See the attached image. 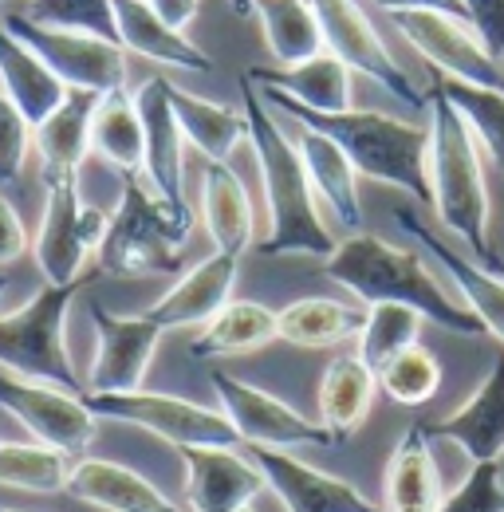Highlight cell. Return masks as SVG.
I'll use <instances>...</instances> for the list:
<instances>
[{"instance_id": "obj_20", "label": "cell", "mask_w": 504, "mask_h": 512, "mask_svg": "<svg viewBox=\"0 0 504 512\" xmlns=\"http://www.w3.org/2000/svg\"><path fill=\"white\" fill-rule=\"evenodd\" d=\"M426 430L430 438H445L457 449H465L473 465L497 461L504 453V355L493 359L485 383L465 398V406H457L449 418L426 422Z\"/></svg>"}, {"instance_id": "obj_9", "label": "cell", "mask_w": 504, "mask_h": 512, "mask_svg": "<svg viewBox=\"0 0 504 512\" xmlns=\"http://www.w3.org/2000/svg\"><path fill=\"white\" fill-rule=\"evenodd\" d=\"M4 28L24 40L44 64L52 67V75L71 91H91V95H107L126 87V48L111 44L103 36L91 32H71V28H52V24H36L24 12L4 16Z\"/></svg>"}, {"instance_id": "obj_10", "label": "cell", "mask_w": 504, "mask_h": 512, "mask_svg": "<svg viewBox=\"0 0 504 512\" xmlns=\"http://www.w3.org/2000/svg\"><path fill=\"white\" fill-rule=\"evenodd\" d=\"M44 190H48V201H44V217H40L32 253H36V264L48 284H75V280H83L87 256L99 253V241H103L111 217L79 197V178L48 182Z\"/></svg>"}, {"instance_id": "obj_14", "label": "cell", "mask_w": 504, "mask_h": 512, "mask_svg": "<svg viewBox=\"0 0 504 512\" xmlns=\"http://www.w3.org/2000/svg\"><path fill=\"white\" fill-rule=\"evenodd\" d=\"M91 323H95L99 343H95V359H91V371H87V383H83L87 394L138 390L166 331L146 312L119 316V312H107L103 304H91Z\"/></svg>"}, {"instance_id": "obj_15", "label": "cell", "mask_w": 504, "mask_h": 512, "mask_svg": "<svg viewBox=\"0 0 504 512\" xmlns=\"http://www.w3.org/2000/svg\"><path fill=\"white\" fill-rule=\"evenodd\" d=\"M249 461L260 469L264 485L280 497L284 512H386L371 505L343 477H331L308 461L292 457V449L249 446Z\"/></svg>"}, {"instance_id": "obj_8", "label": "cell", "mask_w": 504, "mask_h": 512, "mask_svg": "<svg viewBox=\"0 0 504 512\" xmlns=\"http://www.w3.org/2000/svg\"><path fill=\"white\" fill-rule=\"evenodd\" d=\"M0 410L12 422H20L32 434V442L60 449L71 461L83 457L99 434V418L83 394L12 371H0Z\"/></svg>"}, {"instance_id": "obj_46", "label": "cell", "mask_w": 504, "mask_h": 512, "mask_svg": "<svg viewBox=\"0 0 504 512\" xmlns=\"http://www.w3.org/2000/svg\"><path fill=\"white\" fill-rule=\"evenodd\" d=\"M481 264H485V268H493V272H497V276H504V256H489V260H481Z\"/></svg>"}, {"instance_id": "obj_28", "label": "cell", "mask_w": 504, "mask_h": 512, "mask_svg": "<svg viewBox=\"0 0 504 512\" xmlns=\"http://www.w3.org/2000/svg\"><path fill=\"white\" fill-rule=\"evenodd\" d=\"M375 390L378 375L359 355H339L327 363V371L319 379V422L327 426L335 446L363 430V422L375 406Z\"/></svg>"}, {"instance_id": "obj_4", "label": "cell", "mask_w": 504, "mask_h": 512, "mask_svg": "<svg viewBox=\"0 0 504 512\" xmlns=\"http://www.w3.org/2000/svg\"><path fill=\"white\" fill-rule=\"evenodd\" d=\"M430 95V154H426V170H430V205L438 213V221L469 245L473 260H489V186H485V170H481V150L473 130L465 127V119L457 115V107L441 95L438 87L426 91Z\"/></svg>"}, {"instance_id": "obj_5", "label": "cell", "mask_w": 504, "mask_h": 512, "mask_svg": "<svg viewBox=\"0 0 504 512\" xmlns=\"http://www.w3.org/2000/svg\"><path fill=\"white\" fill-rule=\"evenodd\" d=\"M193 233L189 205H174L142 174H123L119 209L99 241L103 276H170L182 268V249Z\"/></svg>"}, {"instance_id": "obj_37", "label": "cell", "mask_w": 504, "mask_h": 512, "mask_svg": "<svg viewBox=\"0 0 504 512\" xmlns=\"http://www.w3.org/2000/svg\"><path fill=\"white\" fill-rule=\"evenodd\" d=\"M422 323H426V316H418L406 304H367V320L359 331V351L355 355L378 375L398 351L418 343Z\"/></svg>"}, {"instance_id": "obj_41", "label": "cell", "mask_w": 504, "mask_h": 512, "mask_svg": "<svg viewBox=\"0 0 504 512\" xmlns=\"http://www.w3.org/2000/svg\"><path fill=\"white\" fill-rule=\"evenodd\" d=\"M28 150H32V123L0 91V186L20 182L24 162H28Z\"/></svg>"}, {"instance_id": "obj_47", "label": "cell", "mask_w": 504, "mask_h": 512, "mask_svg": "<svg viewBox=\"0 0 504 512\" xmlns=\"http://www.w3.org/2000/svg\"><path fill=\"white\" fill-rule=\"evenodd\" d=\"M229 4H233L237 16H252V0H229Z\"/></svg>"}, {"instance_id": "obj_44", "label": "cell", "mask_w": 504, "mask_h": 512, "mask_svg": "<svg viewBox=\"0 0 504 512\" xmlns=\"http://www.w3.org/2000/svg\"><path fill=\"white\" fill-rule=\"evenodd\" d=\"M170 28H178V32H186L189 24H193V16H197V4L201 0H146Z\"/></svg>"}, {"instance_id": "obj_45", "label": "cell", "mask_w": 504, "mask_h": 512, "mask_svg": "<svg viewBox=\"0 0 504 512\" xmlns=\"http://www.w3.org/2000/svg\"><path fill=\"white\" fill-rule=\"evenodd\" d=\"M378 8H386V12H406V8H434V12H449V16H461L465 20V12H461V0H375Z\"/></svg>"}, {"instance_id": "obj_40", "label": "cell", "mask_w": 504, "mask_h": 512, "mask_svg": "<svg viewBox=\"0 0 504 512\" xmlns=\"http://www.w3.org/2000/svg\"><path fill=\"white\" fill-rule=\"evenodd\" d=\"M434 512H504V477L497 461H481L469 469V477L441 497Z\"/></svg>"}, {"instance_id": "obj_26", "label": "cell", "mask_w": 504, "mask_h": 512, "mask_svg": "<svg viewBox=\"0 0 504 512\" xmlns=\"http://www.w3.org/2000/svg\"><path fill=\"white\" fill-rule=\"evenodd\" d=\"M300 127V123H296ZM296 150L300 162L312 178L315 197L335 213L339 225H347L351 233H363V205H359V170L351 166V158L312 127H300L296 134Z\"/></svg>"}, {"instance_id": "obj_39", "label": "cell", "mask_w": 504, "mask_h": 512, "mask_svg": "<svg viewBox=\"0 0 504 512\" xmlns=\"http://www.w3.org/2000/svg\"><path fill=\"white\" fill-rule=\"evenodd\" d=\"M24 16L36 24L71 28V32H91L111 44H119L115 32V0H24Z\"/></svg>"}, {"instance_id": "obj_11", "label": "cell", "mask_w": 504, "mask_h": 512, "mask_svg": "<svg viewBox=\"0 0 504 512\" xmlns=\"http://www.w3.org/2000/svg\"><path fill=\"white\" fill-rule=\"evenodd\" d=\"M209 386L233 422L241 446H264V449H296V446H335L323 422L304 418L296 406L284 398L245 383L229 371H209Z\"/></svg>"}, {"instance_id": "obj_12", "label": "cell", "mask_w": 504, "mask_h": 512, "mask_svg": "<svg viewBox=\"0 0 504 512\" xmlns=\"http://www.w3.org/2000/svg\"><path fill=\"white\" fill-rule=\"evenodd\" d=\"M323 24V44L327 52H335L343 64L367 79H375L382 91H390L398 103L426 111L430 95L414 87L410 71L390 56V48L382 44L378 28L371 24V16L359 8V0H312Z\"/></svg>"}, {"instance_id": "obj_25", "label": "cell", "mask_w": 504, "mask_h": 512, "mask_svg": "<svg viewBox=\"0 0 504 512\" xmlns=\"http://www.w3.org/2000/svg\"><path fill=\"white\" fill-rule=\"evenodd\" d=\"M95 103H99V95H91V91H67L60 107L32 130V146L40 150V166H44V186L79 178V166L91 154Z\"/></svg>"}, {"instance_id": "obj_24", "label": "cell", "mask_w": 504, "mask_h": 512, "mask_svg": "<svg viewBox=\"0 0 504 512\" xmlns=\"http://www.w3.org/2000/svg\"><path fill=\"white\" fill-rule=\"evenodd\" d=\"M441 477L430 453L426 422L410 426L390 449L382 477V509L386 512H434L441 505Z\"/></svg>"}, {"instance_id": "obj_42", "label": "cell", "mask_w": 504, "mask_h": 512, "mask_svg": "<svg viewBox=\"0 0 504 512\" xmlns=\"http://www.w3.org/2000/svg\"><path fill=\"white\" fill-rule=\"evenodd\" d=\"M461 12H465V24L481 36L485 52L493 60L504 56V0H461Z\"/></svg>"}, {"instance_id": "obj_6", "label": "cell", "mask_w": 504, "mask_h": 512, "mask_svg": "<svg viewBox=\"0 0 504 512\" xmlns=\"http://www.w3.org/2000/svg\"><path fill=\"white\" fill-rule=\"evenodd\" d=\"M91 280L95 276H83L75 284H44L24 308L0 316V371L87 394L67 355V308Z\"/></svg>"}, {"instance_id": "obj_2", "label": "cell", "mask_w": 504, "mask_h": 512, "mask_svg": "<svg viewBox=\"0 0 504 512\" xmlns=\"http://www.w3.org/2000/svg\"><path fill=\"white\" fill-rule=\"evenodd\" d=\"M323 276L363 304H406L453 335H485L481 320L453 300L414 249H398L375 233H351L323 260Z\"/></svg>"}, {"instance_id": "obj_33", "label": "cell", "mask_w": 504, "mask_h": 512, "mask_svg": "<svg viewBox=\"0 0 504 512\" xmlns=\"http://www.w3.org/2000/svg\"><path fill=\"white\" fill-rule=\"evenodd\" d=\"M91 150L119 174H142L146 134H142L138 103L126 87L99 95L95 115H91Z\"/></svg>"}, {"instance_id": "obj_36", "label": "cell", "mask_w": 504, "mask_h": 512, "mask_svg": "<svg viewBox=\"0 0 504 512\" xmlns=\"http://www.w3.org/2000/svg\"><path fill=\"white\" fill-rule=\"evenodd\" d=\"M71 457L40 442H12L0 438V485L24 493H67Z\"/></svg>"}, {"instance_id": "obj_1", "label": "cell", "mask_w": 504, "mask_h": 512, "mask_svg": "<svg viewBox=\"0 0 504 512\" xmlns=\"http://www.w3.org/2000/svg\"><path fill=\"white\" fill-rule=\"evenodd\" d=\"M241 107L249 119V142L260 166L264 201H268V233L256 245L260 256H315L327 260L335 253V237L319 217L312 178L300 162L296 142L276 123L264 95L252 91V79L241 75Z\"/></svg>"}, {"instance_id": "obj_18", "label": "cell", "mask_w": 504, "mask_h": 512, "mask_svg": "<svg viewBox=\"0 0 504 512\" xmlns=\"http://www.w3.org/2000/svg\"><path fill=\"white\" fill-rule=\"evenodd\" d=\"M186 461V497L193 512H241L264 485L260 469L229 446L178 449Z\"/></svg>"}, {"instance_id": "obj_30", "label": "cell", "mask_w": 504, "mask_h": 512, "mask_svg": "<svg viewBox=\"0 0 504 512\" xmlns=\"http://www.w3.org/2000/svg\"><path fill=\"white\" fill-rule=\"evenodd\" d=\"M170 107H174V119L182 127V138L193 150H201L209 162H229V154L241 142H249L245 107H225V103L201 99L178 83H170Z\"/></svg>"}, {"instance_id": "obj_32", "label": "cell", "mask_w": 504, "mask_h": 512, "mask_svg": "<svg viewBox=\"0 0 504 512\" xmlns=\"http://www.w3.org/2000/svg\"><path fill=\"white\" fill-rule=\"evenodd\" d=\"M252 16L260 20L268 56L276 60V67L312 60L327 48L312 0H252Z\"/></svg>"}, {"instance_id": "obj_49", "label": "cell", "mask_w": 504, "mask_h": 512, "mask_svg": "<svg viewBox=\"0 0 504 512\" xmlns=\"http://www.w3.org/2000/svg\"><path fill=\"white\" fill-rule=\"evenodd\" d=\"M0 512H24V509H12V505H0Z\"/></svg>"}, {"instance_id": "obj_27", "label": "cell", "mask_w": 504, "mask_h": 512, "mask_svg": "<svg viewBox=\"0 0 504 512\" xmlns=\"http://www.w3.org/2000/svg\"><path fill=\"white\" fill-rule=\"evenodd\" d=\"M0 91L20 107V115L36 130L67 99L71 87H63L52 75V67L44 64L24 40H16L0 20Z\"/></svg>"}, {"instance_id": "obj_13", "label": "cell", "mask_w": 504, "mask_h": 512, "mask_svg": "<svg viewBox=\"0 0 504 512\" xmlns=\"http://www.w3.org/2000/svg\"><path fill=\"white\" fill-rule=\"evenodd\" d=\"M386 16L398 28V36L438 75L465 79V83H477V87H501L504 91L501 64L485 52L481 36L461 16L434 12V8H406V12H386Z\"/></svg>"}, {"instance_id": "obj_19", "label": "cell", "mask_w": 504, "mask_h": 512, "mask_svg": "<svg viewBox=\"0 0 504 512\" xmlns=\"http://www.w3.org/2000/svg\"><path fill=\"white\" fill-rule=\"evenodd\" d=\"M237 268H241V256L229 253H213L205 260H197L189 272L178 276V284L146 308V316L158 323L162 331H174V327H205L213 320L229 300H233V284H237Z\"/></svg>"}, {"instance_id": "obj_3", "label": "cell", "mask_w": 504, "mask_h": 512, "mask_svg": "<svg viewBox=\"0 0 504 512\" xmlns=\"http://www.w3.org/2000/svg\"><path fill=\"white\" fill-rule=\"evenodd\" d=\"M260 95L284 119L327 134L351 158L359 178L386 182L394 190H406L418 205H430V170H426L430 127L410 123V119H394V115H382V111H355V107L335 111V115H315V111L292 103L280 91L260 87Z\"/></svg>"}, {"instance_id": "obj_16", "label": "cell", "mask_w": 504, "mask_h": 512, "mask_svg": "<svg viewBox=\"0 0 504 512\" xmlns=\"http://www.w3.org/2000/svg\"><path fill=\"white\" fill-rule=\"evenodd\" d=\"M394 221L402 233H410L426 253L441 264V272L453 280V288L461 292V304L481 320L485 335H493L497 343H504V276H497L493 268H485L481 260L457 253L449 241H441L438 233L414 213V209H394Z\"/></svg>"}, {"instance_id": "obj_7", "label": "cell", "mask_w": 504, "mask_h": 512, "mask_svg": "<svg viewBox=\"0 0 504 512\" xmlns=\"http://www.w3.org/2000/svg\"><path fill=\"white\" fill-rule=\"evenodd\" d=\"M83 398L95 410V418L138 426L146 434H158L174 449L241 446V438H237V430H233V422L225 418L221 406H201V402H189V398H178V394L142 390V386L123 390V394H83Z\"/></svg>"}, {"instance_id": "obj_43", "label": "cell", "mask_w": 504, "mask_h": 512, "mask_svg": "<svg viewBox=\"0 0 504 512\" xmlns=\"http://www.w3.org/2000/svg\"><path fill=\"white\" fill-rule=\"evenodd\" d=\"M24 249H28L24 221H20V213L12 209V201L0 193V268L12 264V260H20Z\"/></svg>"}, {"instance_id": "obj_31", "label": "cell", "mask_w": 504, "mask_h": 512, "mask_svg": "<svg viewBox=\"0 0 504 512\" xmlns=\"http://www.w3.org/2000/svg\"><path fill=\"white\" fill-rule=\"evenodd\" d=\"M272 339H280L272 308H264L256 300H229L197 331L189 351H193V359H233V355H249V351L268 347Z\"/></svg>"}, {"instance_id": "obj_22", "label": "cell", "mask_w": 504, "mask_h": 512, "mask_svg": "<svg viewBox=\"0 0 504 512\" xmlns=\"http://www.w3.org/2000/svg\"><path fill=\"white\" fill-rule=\"evenodd\" d=\"M115 32L126 52L162 67L189 71V75H209L217 67L209 52H201L186 32L170 28L146 0H115Z\"/></svg>"}, {"instance_id": "obj_29", "label": "cell", "mask_w": 504, "mask_h": 512, "mask_svg": "<svg viewBox=\"0 0 504 512\" xmlns=\"http://www.w3.org/2000/svg\"><path fill=\"white\" fill-rule=\"evenodd\" d=\"M201 213H205V229H209L217 253H249L252 237H256L252 201L245 182L225 162H209L201 174Z\"/></svg>"}, {"instance_id": "obj_38", "label": "cell", "mask_w": 504, "mask_h": 512, "mask_svg": "<svg viewBox=\"0 0 504 512\" xmlns=\"http://www.w3.org/2000/svg\"><path fill=\"white\" fill-rule=\"evenodd\" d=\"M441 386V363L438 355L422 343L398 351L382 371H378V390L398 402V406H422L438 394Z\"/></svg>"}, {"instance_id": "obj_48", "label": "cell", "mask_w": 504, "mask_h": 512, "mask_svg": "<svg viewBox=\"0 0 504 512\" xmlns=\"http://www.w3.org/2000/svg\"><path fill=\"white\" fill-rule=\"evenodd\" d=\"M8 284H12V280H8V272H4V268H0V296H4V292H8Z\"/></svg>"}, {"instance_id": "obj_34", "label": "cell", "mask_w": 504, "mask_h": 512, "mask_svg": "<svg viewBox=\"0 0 504 512\" xmlns=\"http://www.w3.org/2000/svg\"><path fill=\"white\" fill-rule=\"evenodd\" d=\"M367 320V308H351L331 296H308L276 312V331L292 347H335L347 339H359Z\"/></svg>"}, {"instance_id": "obj_23", "label": "cell", "mask_w": 504, "mask_h": 512, "mask_svg": "<svg viewBox=\"0 0 504 512\" xmlns=\"http://www.w3.org/2000/svg\"><path fill=\"white\" fill-rule=\"evenodd\" d=\"M252 83L268 87V91H280L288 95L292 103L308 107L315 115H335V111H347L351 107V67L343 64L335 52H319L312 60H300V64L288 67H249L245 71Z\"/></svg>"}, {"instance_id": "obj_17", "label": "cell", "mask_w": 504, "mask_h": 512, "mask_svg": "<svg viewBox=\"0 0 504 512\" xmlns=\"http://www.w3.org/2000/svg\"><path fill=\"white\" fill-rule=\"evenodd\" d=\"M142 134H146V158H142V178L174 205H186V158H182V127L170 107V79L150 75L134 91Z\"/></svg>"}, {"instance_id": "obj_21", "label": "cell", "mask_w": 504, "mask_h": 512, "mask_svg": "<svg viewBox=\"0 0 504 512\" xmlns=\"http://www.w3.org/2000/svg\"><path fill=\"white\" fill-rule=\"evenodd\" d=\"M67 493L83 505L103 512H182L158 485H150L142 473L126 469L119 461L103 457H75L67 469Z\"/></svg>"}, {"instance_id": "obj_35", "label": "cell", "mask_w": 504, "mask_h": 512, "mask_svg": "<svg viewBox=\"0 0 504 512\" xmlns=\"http://www.w3.org/2000/svg\"><path fill=\"white\" fill-rule=\"evenodd\" d=\"M441 95L457 107V115L465 119V127L473 130V138L485 146V154L504 170V91L501 87H477L465 79H434Z\"/></svg>"}]
</instances>
